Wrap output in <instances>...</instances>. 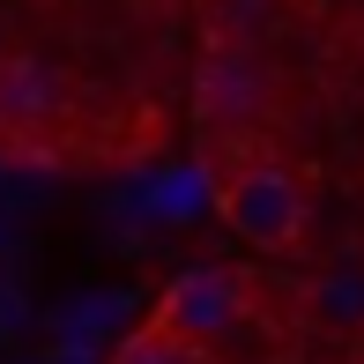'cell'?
Here are the masks:
<instances>
[{
  "label": "cell",
  "instance_id": "obj_1",
  "mask_svg": "<svg viewBox=\"0 0 364 364\" xmlns=\"http://www.w3.org/2000/svg\"><path fill=\"white\" fill-rule=\"evenodd\" d=\"M216 216L230 223V238L253 245V253H290L312 223V201H305V178L275 156H253L216 186Z\"/></svg>",
  "mask_w": 364,
  "mask_h": 364
},
{
  "label": "cell",
  "instance_id": "obj_2",
  "mask_svg": "<svg viewBox=\"0 0 364 364\" xmlns=\"http://www.w3.org/2000/svg\"><path fill=\"white\" fill-rule=\"evenodd\" d=\"M156 327H171L178 342H193V350H223V342L245 327V283L230 268H186V275H171L164 297H156Z\"/></svg>",
  "mask_w": 364,
  "mask_h": 364
},
{
  "label": "cell",
  "instance_id": "obj_3",
  "mask_svg": "<svg viewBox=\"0 0 364 364\" xmlns=\"http://www.w3.org/2000/svg\"><path fill=\"white\" fill-rule=\"evenodd\" d=\"M193 112H201V134H230L245 141L260 119H268V75L245 45H216L193 75Z\"/></svg>",
  "mask_w": 364,
  "mask_h": 364
},
{
  "label": "cell",
  "instance_id": "obj_4",
  "mask_svg": "<svg viewBox=\"0 0 364 364\" xmlns=\"http://www.w3.org/2000/svg\"><path fill=\"white\" fill-rule=\"evenodd\" d=\"M60 112V68H45V60H0V127H15V134H30V127H45Z\"/></svg>",
  "mask_w": 364,
  "mask_h": 364
},
{
  "label": "cell",
  "instance_id": "obj_5",
  "mask_svg": "<svg viewBox=\"0 0 364 364\" xmlns=\"http://www.w3.org/2000/svg\"><path fill=\"white\" fill-rule=\"evenodd\" d=\"M112 364H208V350H193V342H178L171 327H134V335L112 350Z\"/></svg>",
  "mask_w": 364,
  "mask_h": 364
}]
</instances>
